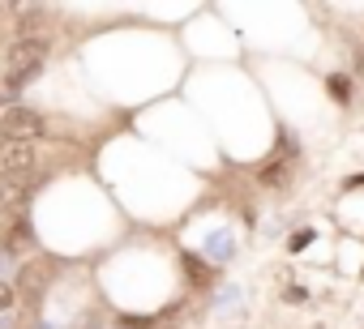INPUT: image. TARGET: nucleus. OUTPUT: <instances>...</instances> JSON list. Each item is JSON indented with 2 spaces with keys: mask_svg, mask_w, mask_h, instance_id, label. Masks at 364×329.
Wrapping results in <instances>:
<instances>
[{
  "mask_svg": "<svg viewBox=\"0 0 364 329\" xmlns=\"http://www.w3.org/2000/svg\"><path fill=\"white\" fill-rule=\"evenodd\" d=\"M43 60H47V39L39 34H22L13 47H9V56H5V90H0V103H9L18 107V94L43 73Z\"/></svg>",
  "mask_w": 364,
  "mask_h": 329,
  "instance_id": "obj_1",
  "label": "nucleus"
},
{
  "mask_svg": "<svg viewBox=\"0 0 364 329\" xmlns=\"http://www.w3.org/2000/svg\"><path fill=\"white\" fill-rule=\"evenodd\" d=\"M47 133V120L34 112V107H5V116H0V137L5 141H30L34 146V137H43Z\"/></svg>",
  "mask_w": 364,
  "mask_h": 329,
  "instance_id": "obj_2",
  "label": "nucleus"
},
{
  "mask_svg": "<svg viewBox=\"0 0 364 329\" xmlns=\"http://www.w3.org/2000/svg\"><path fill=\"white\" fill-rule=\"evenodd\" d=\"M39 248V236H34V223H30V214L22 209V214H13L9 218V227H5V236H0V252L5 257H26V252H34Z\"/></svg>",
  "mask_w": 364,
  "mask_h": 329,
  "instance_id": "obj_3",
  "label": "nucleus"
},
{
  "mask_svg": "<svg viewBox=\"0 0 364 329\" xmlns=\"http://www.w3.org/2000/svg\"><path fill=\"white\" fill-rule=\"evenodd\" d=\"M51 261H26L22 269H18V295L30 304V308H39V299H43V291H47V283H51Z\"/></svg>",
  "mask_w": 364,
  "mask_h": 329,
  "instance_id": "obj_4",
  "label": "nucleus"
},
{
  "mask_svg": "<svg viewBox=\"0 0 364 329\" xmlns=\"http://www.w3.org/2000/svg\"><path fill=\"white\" fill-rule=\"evenodd\" d=\"M180 265H184V278H189L193 287H211V283H215V269L206 265L197 252H180Z\"/></svg>",
  "mask_w": 364,
  "mask_h": 329,
  "instance_id": "obj_5",
  "label": "nucleus"
},
{
  "mask_svg": "<svg viewBox=\"0 0 364 329\" xmlns=\"http://www.w3.org/2000/svg\"><path fill=\"white\" fill-rule=\"evenodd\" d=\"M326 90H330V98H334L339 107H351V77H347V73H330V77H326Z\"/></svg>",
  "mask_w": 364,
  "mask_h": 329,
  "instance_id": "obj_6",
  "label": "nucleus"
},
{
  "mask_svg": "<svg viewBox=\"0 0 364 329\" xmlns=\"http://www.w3.org/2000/svg\"><path fill=\"white\" fill-rule=\"evenodd\" d=\"M287 176H291V162H270V167H262V188H283L287 184Z\"/></svg>",
  "mask_w": 364,
  "mask_h": 329,
  "instance_id": "obj_7",
  "label": "nucleus"
},
{
  "mask_svg": "<svg viewBox=\"0 0 364 329\" xmlns=\"http://www.w3.org/2000/svg\"><path fill=\"white\" fill-rule=\"evenodd\" d=\"M313 240H318V231H313V227H300V231L287 240V248H291V252H304V248L313 244Z\"/></svg>",
  "mask_w": 364,
  "mask_h": 329,
  "instance_id": "obj_8",
  "label": "nucleus"
},
{
  "mask_svg": "<svg viewBox=\"0 0 364 329\" xmlns=\"http://www.w3.org/2000/svg\"><path fill=\"white\" fill-rule=\"evenodd\" d=\"M18 304V287L13 283H5V278H0V312H9Z\"/></svg>",
  "mask_w": 364,
  "mask_h": 329,
  "instance_id": "obj_9",
  "label": "nucleus"
},
{
  "mask_svg": "<svg viewBox=\"0 0 364 329\" xmlns=\"http://www.w3.org/2000/svg\"><path fill=\"white\" fill-rule=\"evenodd\" d=\"M116 325H120V329H150V325H154V316H120Z\"/></svg>",
  "mask_w": 364,
  "mask_h": 329,
  "instance_id": "obj_10",
  "label": "nucleus"
},
{
  "mask_svg": "<svg viewBox=\"0 0 364 329\" xmlns=\"http://www.w3.org/2000/svg\"><path fill=\"white\" fill-rule=\"evenodd\" d=\"M347 184H351V188H360V184H364V172H360V176H351Z\"/></svg>",
  "mask_w": 364,
  "mask_h": 329,
  "instance_id": "obj_11",
  "label": "nucleus"
}]
</instances>
